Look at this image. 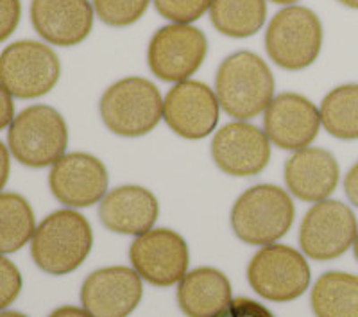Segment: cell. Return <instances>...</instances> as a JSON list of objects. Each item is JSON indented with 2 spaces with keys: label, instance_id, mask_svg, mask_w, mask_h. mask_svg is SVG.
Returning a JSON list of instances; mask_svg holds the SVG:
<instances>
[{
  "label": "cell",
  "instance_id": "cell-1",
  "mask_svg": "<svg viewBox=\"0 0 358 317\" xmlns=\"http://www.w3.org/2000/svg\"><path fill=\"white\" fill-rule=\"evenodd\" d=\"M215 95L229 117L238 120L258 117L274 99L273 72L260 56L238 50L220 63Z\"/></svg>",
  "mask_w": 358,
  "mask_h": 317
},
{
  "label": "cell",
  "instance_id": "cell-2",
  "mask_svg": "<svg viewBox=\"0 0 358 317\" xmlns=\"http://www.w3.org/2000/svg\"><path fill=\"white\" fill-rule=\"evenodd\" d=\"M90 223L73 210H57L41 220L33 235L31 255L41 271L52 276L73 273L92 251Z\"/></svg>",
  "mask_w": 358,
  "mask_h": 317
},
{
  "label": "cell",
  "instance_id": "cell-3",
  "mask_svg": "<svg viewBox=\"0 0 358 317\" xmlns=\"http://www.w3.org/2000/svg\"><path fill=\"white\" fill-rule=\"evenodd\" d=\"M290 195L276 185H257L236 199L231 210V228L249 246L274 244L285 237L294 223Z\"/></svg>",
  "mask_w": 358,
  "mask_h": 317
},
{
  "label": "cell",
  "instance_id": "cell-4",
  "mask_svg": "<svg viewBox=\"0 0 358 317\" xmlns=\"http://www.w3.org/2000/svg\"><path fill=\"white\" fill-rule=\"evenodd\" d=\"M8 142L15 160L22 165L43 169L65 156L69 127L62 113L52 106L36 104L13 118Z\"/></svg>",
  "mask_w": 358,
  "mask_h": 317
},
{
  "label": "cell",
  "instance_id": "cell-5",
  "mask_svg": "<svg viewBox=\"0 0 358 317\" xmlns=\"http://www.w3.org/2000/svg\"><path fill=\"white\" fill-rule=\"evenodd\" d=\"M99 110L111 133L136 139L158 126L163 117V101L159 90L149 79L126 78L104 92Z\"/></svg>",
  "mask_w": 358,
  "mask_h": 317
},
{
  "label": "cell",
  "instance_id": "cell-6",
  "mask_svg": "<svg viewBox=\"0 0 358 317\" xmlns=\"http://www.w3.org/2000/svg\"><path fill=\"white\" fill-rule=\"evenodd\" d=\"M322 25L308 8L289 6L274 15L265 33V50L280 69L305 70L321 54Z\"/></svg>",
  "mask_w": 358,
  "mask_h": 317
},
{
  "label": "cell",
  "instance_id": "cell-7",
  "mask_svg": "<svg viewBox=\"0 0 358 317\" xmlns=\"http://www.w3.org/2000/svg\"><path fill=\"white\" fill-rule=\"evenodd\" d=\"M62 65L49 45L22 40L6 47L0 54V85L13 97H43L57 85Z\"/></svg>",
  "mask_w": 358,
  "mask_h": 317
},
{
  "label": "cell",
  "instance_id": "cell-8",
  "mask_svg": "<svg viewBox=\"0 0 358 317\" xmlns=\"http://www.w3.org/2000/svg\"><path fill=\"white\" fill-rule=\"evenodd\" d=\"M251 289L264 300L287 303L305 294L310 267L305 256L289 246L268 244L252 256L248 267Z\"/></svg>",
  "mask_w": 358,
  "mask_h": 317
},
{
  "label": "cell",
  "instance_id": "cell-9",
  "mask_svg": "<svg viewBox=\"0 0 358 317\" xmlns=\"http://www.w3.org/2000/svg\"><path fill=\"white\" fill-rule=\"evenodd\" d=\"M208 54L203 31L190 24H171L158 29L147 50V63L156 78L167 83L187 81L201 69Z\"/></svg>",
  "mask_w": 358,
  "mask_h": 317
},
{
  "label": "cell",
  "instance_id": "cell-10",
  "mask_svg": "<svg viewBox=\"0 0 358 317\" xmlns=\"http://www.w3.org/2000/svg\"><path fill=\"white\" fill-rule=\"evenodd\" d=\"M357 217L341 201H319L306 211L299 230V244L312 260H335L353 246Z\"/></svg>",
  "mask_w": 358,
  "mask_h": 317
},
{
  "label": "cell",
  "instance_id": "cell-11",
  "mask_svg": "<svg viewBox=\"0 0 358 317\" xmlns=\"http://www.w3.org/2000/svg\"><path fill=\"white\" fill-rule=\"evenodd\" d=\"M129 260L147 283L171 287L187 274L190 255L183 237L172 230L159 228L138 235L129 248Z\"/></svg>",
  "mask_w": 358,
  "mask_h": 317
},
{
  "label": "cell",
  "instance_id": "cell-12",
  "mask_svg": "<svg viewBox=\"0 0 358 317\" xmlns=\"http://www.w3.org/2000/svg\"><path fill=\"white\" fill-rule=\"evenodd\" d=\"M219 111L215 92L199 81L176 83L163 101V120L187 140L206 139L219 122Z\"/></svg>",
  "mask_w": 358,
  "mask_h": 317
},
{
  "label": "cell",
  "instance_id": "cell-13",
  "mask_svg": "<svg viewBox=\"0 0 358 317\" xmlns=\"http://www.w3.org/2000/svg\"><path fill=\"white\" fill-rule=\"evenodd\" d=\"M108 171L104 163L86 153H70L52 165L49 185L59 203L72 208H86L104 199L108 190Z\"/></svg>",
  "mask_w": 358,
  "mask_h": 317
},
{
  "label": "cell",
  "instance_id": "cell-14",
  "mask_svg": "<svg viewBox=\"0 0 358 317\" xmlns=\"http://www.w3.org/2000/svg\"><path fill=\"white\" fill-rule=\"evenodd\" d=\"M212 158L224 174L235 178L260 174L271 160L267 134L248 122L226 124L213 136Z\"/></svg>",
  "mask_w": 358,
  "mask_h": 317
},
{
  "label": "cell",
  "instance_id": "cell-15",
  "mask_svg": "<svg viewBox=\"0 0 358 317\" xmlns=\"http://www.w3.org/2000/svg\"><path fill=\"white\" fill-rule=\"evenodd\" d=\"M143 287L140 274L129 267H104L83 283L81 303L92 317H127L138 307Z\"/></svg>",
  "mask_w": 358,
  "mask_h": 317
},
{
  "label": "cell",
  "instance_id": "cell-16",
  "mask_svg": "<svg viewBox=\"0 0 358 317\" xmlns=\"http://www.w3.org/2000/svg\"><path fill=\"white\" fill-rule=\"evenodd\" d=\"M319 127L321 113L313 102L299 94L276 95L265 110V134L280 149H305L315 140Z\"/></svg>",
  "mask_w": 358,
  "mask_h": 317
},
{
  "label": "cell",
  "instance_id": "cell-17",
  "mask_svg": "<svg viewBox=\"0 0 358 317\" xmlns=\"http://www.w3.org/2000/svg\"><path fill=\"white\" fill-rule=\"evenodd\" d=\"M31 22L45 41L73 47L92 33L94 8L88 0H33Z\"/></svg>",
  "mask_w": 358,
  "mask_h": 317
},
{
  "label": "cell",
  "instance_id": "cell-18",
  "mask_svg": "<svg viewBox=\"0 0 358 317\" xmlns=\"http://www.w3.org/2000/svg\"><path fill=\"white\" fill-rule=\"evenodd\" d=\"M337 160L319 147H305L285 163V183L290 194L305 203L328 199L338 185Z\"/></svg>",
  "mask_w": 358,
  "mask_h": 317
},
{
  "label": "cell",
  "instance_id": "cell-19",
  "mask_svg": "<svg viewBox=\"0 0 358 317\" xmlns=\"http://www.w3.org/2000/svg\"><path fill=\"white\" fill-rule=\"evenodd\" d=\"M158 211V201L152 192L136 185H124L104 195L99 217L110 232L143 235L155 226Z\"/></svg>",
  "mask_w": 358,
  "mask_h": 317
},
{
  "label": "cell",
  "instance_id": "cell-20",
  "mask_svg": "<svg viewBox=\"0 0 358 317\" xmlns=\"http://www.w3.org/2000/svg\"><path fill=\"white\" fill-rule=\"evenodd\" d=\"M178 303L188 317H217L231 303V285L217 269H194L179 281Z\"/></svg>",
  "mask_w": 358,
  "mask_h": 317
},
{
  "label": "cell",
  "instance_id": "cell-21",
  "mask_svg": "<svg viewBox=\"0 0 358 317\" xmlns=\"http://www.w3.org/2000/svg\"><path fill=\"white\" fill-rule=\"evenodd\" d=\"M315 317H358V276L348 273H326L312 289Z\"/></svg>",
  "mask_w": 358,
  "mask_h": 317
},
{
  "label": "cell",
  "instance_id": "cell-22",
  "mask_svg": "<svg viewBox=\"0 0 358 317\" xmlns=\"http://www.w3.org/2000/svg\"><path fill=\"white\" fill-rule=\"evenodd\" d=\"M265 0H212L210 18L213 27L229 38H249L265 24Z\"/></svg>",
  "mask_w": 358,
  "mask_h": 317
},
{
  "label": "cell",
  "instance_id": "cell-23",
  "mask_svg": "<svg viewBox=\"0 0 358 317\" xmlns=\"http://www.w3.org/2000/svg\"><path fill=\"white\" fill-rule=\"evenodd\" d=\"M321 124L338 140H358V85L337 86L321 102Z\"/></svg>",
  "mask_w": 358,
  "mask_h": 317
},
{
  "label": "cell",
  "instance_id": "cell-24",
  "mask_svg": "<svg viewBox=\"0 0 358 317\" xmlns=\"http://www.w3.org/2000/svg\"><path fill=\"white\" fill-rule=\"evenodd\" d=\"M33 208L18 194H0V255L15 253L33 239Z\"/></svg>",
  "mask_w": 358,
  "mask_h": 317
},
{
  "label": "cell",
  "instance_id": "cell-25",
  "mask_svg": "<svg viewBox=\"0 0 358 317\" xmlns=\"http://www.w3.org/2000/svg\"><path fill=\"white\" fill-rule=\"evenodd\" d=\"M151 0H94L97 17L110 27H127L138 22Z\"/></svg>",
  "mask_w": 358,
  "mask_h": 317
},
{
  "label": "cell",
  "instance_id": "cell-26",
  "mask_svg": "<svg viewBox=\"0 0 358 317\" xmlns=\"http://www.w3.org/2000/svg\"><path fill=\"white\" fill-rule=\"evenodd\" d=\"M212 0H155L156 11L174 24H192L210 9Z\"/></svg>",
  "mask_w": 358,
  "mask_h": 317
},
{
  "label": "cell",
  "instance_id": "cell-27",
  "mask_svg": "<svg viewBox=\"0 0 358 317\" xmlns=\"http://www.w3.org/2000/svg\"><path fill=\"white\" fill-rule=\"evenodd\" d=\"M22 290V274L18 267L0 255V310L9 307Z\"/></svg>",
  "mask_w": 358,
  "mask_h": 317
},
{
  "label": "cell",
  "instance_id": "cell-28",
  "mask_svg": "<svg viewBox=\"0 0 358 317\" xmlns=\"http://www.w3.org/2000/svg\"><path fill=\"white\" fill-rule=\"evenodd\" d=\"M217 317H274V314L258 301L236 297Z\"/></svg>",
  "mask_w": 358,
  "mask_h": 317
},
{
  "label": "cell",
  "instance_id": "cell-29",
  "mask_svg": "<svg viewBox=\"0 0 358 317\" xmlns=\"http://www.w3.org/2000/svg\"><path fill=\"white\" fill-rule=\"evenodd\" d=\"M20 0H0V43L8 40L20 24Z\"/></svg>",
  "mask_w": 358,
  "mask_h": 317
},
{
  "label": "cell",
  "instance_id": "cell-30",
  "mask_svg": "<svg viewBox=\"0 0 358 317\" xmlns=\"http://www.w3.org/2000/svg\"><path fill=\"white\" fill-rule=\"evenodd\" d=\"M13 95L9 94L4 86L0 85V131L11 126L15 118V104H13Z\"/></svg>",
  "mask_w": 358,
  "mask_h": 317
},
{
  "label": "cell",
  "instance_id": "cell-31",
  "mask_svg": "<svg viewBox=\"0 0 358 317\" xmlns=\"http://www.w3.org/2000/svg\"><path fill=\"white\" fill-rule=\"evenodd\" d=\"M344 190H346L348 199L358 208V162L350 169L346 179H344Z\"/></svg>",
  "mask_w": 358,
  "mask_h": 317
},
{
  "label": "cell",
  "instance_id": "cell-32",
  "mask_svg": "<svg viewBox=\"0 0 358 317\" xmlns=\"http://www.w3.org/2000/svg\"><path fill=\"white\" fill-rule=\"evenodd\" d=\"M9 169H11V163H9V153L6 149V146L0 142V190L6 187L9 178Z\"/></svg>",
  "mask_w": 358,
  "mask_h": 317
},
{
  "label": "cell",
  "instance_id": "cell-33",
  "mask_svg": "<svg viewBox=\"0 0 358 317\" xmlns=\"http://www.w3.org/2000/svg\"><path fill=\"white\" fill-rule=\"evenodd\" d=\"M49 317H92L86 310L78 309V307H62V309L54 310Z\"/></svg>",
  "mask_w": 358,
  "mask_h": 317
},
{
  "label": "cell",
  "instance_id": "cell-34",
  "mask_svg": "<svg viewBox=\"0 0 358 317\" xmlns=\"http://www.w3.org/2000/svg\"><path fill=\"white\" fill-rule=\"evenodd\" d=\"M341 4L348 6V8H353V9H358V0H338Z\"/></svg>",
  "mask_w": 358,
  "mask_h": 317
},
{
  "label": "cell",
  "instance_id": "cell-35",
  "mask_svg": "<svg viewBox=\"0 0 358 317\" xmlns=\"http://www.w3.org/2000/svg\"><path fill=\"white\" fill-rule=\"evenodd\" d=\"M0 317H27L20 312H0Z\"/></svg>",
  "mask_w": 358,
  "mask_h": 317
},
{
  "label": "cell",
  "instance_id": "cell-36",
  "mask_svg": "<svg viewBox=\"0 0 358 317\" xmlns=\"http://www.w3.org/2000/svg\"><path fill=\"white\" fill-rule=\"evenodd\" d=\"M274 4H294V2H299V0H271Z\"/></svg>",
  "mask_w": 358,
  "mask_h": 317
},
{
  "label": "cell",
  "instance_id": "cell-37",
  "mask_svg": "<svg viewBox=\"0 0 358 317\" xmlns=\"http://www.w3.org/2000/svg\"><path fill=\"white\" fill-rule=\"evenodd\" d=\"M353 251H355V256H357V260H358V232H357V237H355V244H353Z\"/></svg>",
  "mask_w": 358,
  "mask_h": 317
}]
</instances>
